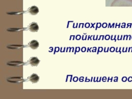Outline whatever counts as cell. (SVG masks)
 <instances>
[{"instance_id": "cell-1", "label": "cell", "mask_w": 132, "mask_h": 99, "mask_svg": "<svg viewBox=\"0 0 132 99\" xmlns=\"http://www.w3.org/2000/svg\"><path fill=\"white\" fill-rule=\"evenodd\" d=\"M112 6H132V0H115Z\"/></svg>"}, {"instance_id": "cell-2", "label": "cell", "mask_w": 132, "mask_h": 99, "mask_svg": "<svg viewBox=\"0 0 132 99\" xmlns=\"http://www.w3.org/2000/svg\"><path fill=\"white\" fill-rule=\"evenodd\" d=\"M40 62V60L37 57H31L28 61V63L32 67H36Z\"/></svg>"}, {"instance_id": "cell-3", "label": "cell", "mask_w": 132, "mask_h": 99, "mask_svg": "<svg viewBox=\"0 0 132 99\" xmlns=\"http://www.w3.org/2000/svg\"><path fill=\"white\" fill-rule=\"evenodd\" d=\"M28 29L29 31L35 32H37L38 31L39 26L36 22H32L29 24Z\"/></svg>"}, {"instance_id": "cell-4", "label": "cell", "mask_w": 132, "mask_h": 99, "mask_svg": "<svg viewBox=\"0 0 132 99\" xmlns=\"http://www.w3.org/2000/svg\"><path fill=\"white\" fill-rule=\"evenodd\" d=\"M28 12L31 15H36L39 12V9L35 6H31L28 10Z\"/></svg>"}, {"instance_id": "cell-5", "label": "cell", "mask_w": 132, "mask_h": 99, "mask_svg": "<svg viewBox=\"0 0 132 99\" xmlns=\"http://www.w3.org/2000/svg\"><path fill=\"white\" fill-rule=\"evenodd\" d=\"M7 81L12 83H21L23 82L24 80L21 77H11L7 79Z\"/></svg>"}, {"instance_id": "cell-6", "label": "cell", "mask_w": 132, "mask_h": 99, "mask_svg": "<svg viewBox=\"0 0 132 99\" xmlns=\"http://www.w3.org/2000/svg\"><path fill=\"white\" fill-rule=\"evenodd\" d=\"M39 80V77L38 76V75L37 74H35V73L32 74L29 77V80L33 83H35L38 82Z\"/></svg>"}, {"instance_id": "cell-7", "label": "cell", "mask_w": 132, "mask_h": 99, "mask_svg": "<svg viewBox=\"0 0 132 99\" xmlns=\"http://www.w3.org/2000/svg\"><path fill=\"white\" fill-rule=\"evenodd\" d=\"M29 46L31 48H32V49L35 50L37 49L39 46V44L38 43V42L36 40H32L31 41H30L29 43L28 44Z\"/></svg>"}, {"instance_id": "cell-8", "label": "cell", "mask_w": 132, "mask_h": 99, "mask_svg": "<svg viewBox=\"0 0 132 99\" xmlns=\"http://www.w3.org/2000/svg\"><path fill=\"white\" fill-rule=\"evenodd\" d=\"M7 64L11 66H21L24 65L25 63L21 62H8Z\"/></svg>"}, {"instance_id": "cell-9", "label": "cell", "mask_w": 132, "mask_h": 99, "mask_svg": "<svg viewBox=\"0 0 132 99\" xmlns=\"http://www.w3.org/2000/svg\"><path fill=\"white\" fill-rule=\"evenodd\" d=\"M24 46L20 45H9L7 46V48L11 49H22L24 47Z\"/></svg>"}]
</instances>
